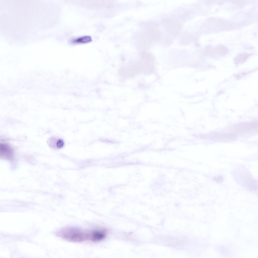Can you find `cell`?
Returning <instances> with one entry per match:
<instances>
[{
  "label": "cell",
  "instance_id": "1",
  "mask_svg": "<svg viewBox=\"0 0 258 258\" xmlns=\"http://www.w3.org/2000/svg\"><path fill=\"white\" fill-rule=\"evenodd\" d=\"M91 229L84 230L73 227L62 228L57 231V236L66 241L74 242L90 241Z\"/></svg>",
  "mask_w": 258,
  "mask_h": 258
},
{
  "label": "cell",
  "instance_id": "2",
  "mask_svg": "<svg viewBox=\"0 0 258 258\" xmlns=\"http://www.w3.org/2000/svg\"><path fill=\"white\" fill-rule=\"evenodd\" d=\"M233 129L239 133H251L257 130V123L255 122L241 123L235 125Z\"/></svg>",
  "mask_w": 258,
  "mask_h": 258
},
{
  "label": "cell",
  "instance_id": "3",
  "mask_svg": "<svg viewBox=\"0 0 258 258\" xmlns=\"http://www.w3.org/2000/svg\"><path fill=\"white\" fill-rule=\"evenodd\" d=\"M1 157L6 160H11L13 157L14 152L12 148L9 144L1 143L0 145Z\"/></svg>",
  "mask_w": 258,
  "mask_h": 258
},
{
  "label": "cell",
  "instance_id": "4",
  "mask_svg": "<svg viewBox=\"0 0 258 258\" xmlns=\"http://www.w3.org/2000/svg\"><path fill=\"white\" fill-rule=\"evenodd\" d=\"M91 37L89 36H84L73 39L71 40V42L73 44L85 43L92 41Z\"/></svg>",
  "mask_w": 258,
  "mask_h": 258
},
{
  "label": "cell",
  "instance_id": "5",
  "mask_svg": "<svg viewBox=\"0 0 258 258\" xmlns=\"http://www.w3.org/2000/svg\"><path fill=\"white\" fill-rule=\"evenodd\" d=\"M228 51L227 49L225 46L222 45H219L214 49L212 48L211 55H214L216 54L222 55L227 53Z\"/></svg>",
  "mask_w": 258,
  "mask_h": 258
},
{
  "label": "cell",
  "instance_id": "6",
  "mask_svg": "<svg viewBox=\"0 0 258 258\" xmlns=\"http://www.w3.org/2000/svg\"><path fill=\"white\" fill-rule=\"evenodd\" d=\"M249 56V55L246 53L240 54L235 58V64H238L242 63L247 59Z\"/></svg>",
  "mask_w": 258,
  "mask_h": 258
},
{
  "label": "cell",
  "instance_id": "7",
  "mask_svg": "<svg viewBox=\"0 0 258 258\" xmlns=\"http://www.w3.org/2000/svg\"><path fill=\"white\" fill-rule=\"evenodd\" d=\"M64 145V142L61 139H59L57 140L56 147L58 148H62Z\"/></svg>",
  "mask_w": 258,
  "mask_h": 258
},
{
  "label": "cell",
  "instance_id": "8",
  "mask_svg": "<svg viewBox=\"0 0 258 258\" xmlns=\"http://www.w3.org/2000/svg\"><path fill=\"white\" fill-rule=\"evenodd\" d=\"M214 180L217 182H220L223 180L222 177L220 176L215 177L214 178Z\"/></svg>",
  "mask_w": 258,
  "mask_h": 258
}]
</instances>
